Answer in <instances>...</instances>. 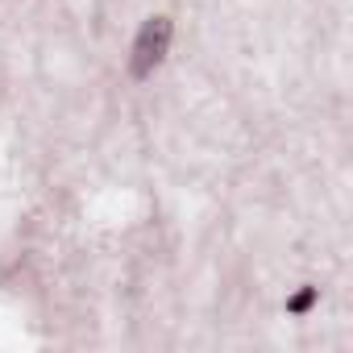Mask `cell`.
Returning <instances> with one entry per match:
<instances>
[{"label": "cell", "instance_id": "obj_1", "mask_svg": "<svg viewBox=\"0 0 353 353\" xmlns=\"http://www.w3.org/2000/svg\"><path fill=\"white\" fill-rule=\"evenodd\" d=\"M170 38H174V21L166 13L145 17L137 38H133V46H129V75L133 79H150L170 54Z\"/></svg>", "mask_w": 353, "mask_h": 353}, {"label": "cell", "instance_id": "obj_2", "mask_svg": "<svg viewBox=\"0 0 353 353\" xmlns=\"http://www.w3.org/2000/svg\"><path fill=\"white\" fill-rule=\"evenodd\" d=\"M316 303H320V287H299V291L287 299V316H307Z\"/></svg>", "mask_w": 353, "mask_h": 353}]
</instances>
